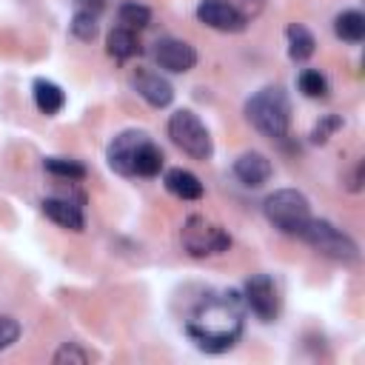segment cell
<instances>
[{"label": "cell", "mask_w": 365, "mask_h": 365, "mask_svg": "<svg viewBox=\"0 0 365 365\" xmlns=\"http://www.w3.org/2000/svg\"><path fill=\"white\" fill-rule=\"evenodd\" d=\"M188 336L208 354L228 351L242 334V305L234 291L208 294L185 322Z\"/></svg>", "instance_id": "obj_1"}, {"label": "cell", "mask_w": 365, "mask_h": 365, "mask_svg": "<svg viewBox=\"0 0 365 365\" xmlns=\"http://www.w3.org/2000/svg\"><path fill=\"white\" fill-rule=\"evenodd\" d=\"M31 94H34V106L43 111V114H57V111H63V106H66V91L57 86V83H51V80H34V86H31Z\"/></svg>", "instance_id": "obj_15"}, {"label": "cell", "mask_w": 365, "mask_h": 365, "mask_svg": "<svg viewBox=\"0 0 365 365\" xmlns=\"http://www.w3.org/2000/svg\"><path fill=\"white\" fill-rule=\"evenodd\" d=\"M106 48H108V54H111L114 60H131V57L140 51V40H137V34H134L131 29L117 26V29L108 31Z\"/></svg>", "instance_id": "obj_17"}, {"label": "cell", "mask_w": 365, "mask_h": 365, "mask_svg": "<svg viewBox=\"0 0 365 365\" xmlns=\"http://www.w3.org/2000/svg\"><path fill=\"white\" fill-rule=\"evenodd\" d=\"M245 117L259 134L282 140L291 128V100L279 86H265L248 97Z\"/></svg>", "instance_id": "obj_2"}, {"label": "cell", "mask_w": 365, "mask_h": 365, "mask_svg": "<svg viewBox=\"0 0 365 365\" xmlns=\"http://www.w3.org/2000/svg\"><path fill=\"white\" fill-rule=\"evenodd\" d=\"M163 163H165L163 148L148 137V140L140 145V151H137V160H134V177H157V174L163 171Z\"/></svg>", "instance_id": "obj_19"}, {"label": "cell", "mask_w": 365, "mask_h": 365, "mask_svg": "<svg viewBox=\"0 0 365 365\" xmlns=\"http://www.w3.org/2000/svg\"><path fill=\"white\" fill-rule=\"evenodd\" d=\"M297 237H299L302 242H308L317 254L328 257V259H336V262H356V259H359L356 242H354L342 228H336V225L328 222V220L311 217V220L302 225V231H299Z\"/></svg>", "instance_id": "obj_4"}, {"label": "cell", "mask_w": 365, "mask_h": 365, "mask_svg": "<svg viewBox=\"0 0 365 365\" xmlns=\"http://www.w3.org/2000/svg\"><path fill=\"white\" fill-rule=\"evenodd\" d=\"M271 174H274V165H271V160H268L265 154H259V151H245V154H240V157L234 160V177H237L245 188H259V185H265V182L271 180Z\"/></svg>", "instance_id": "obj_11"}, {"label": "cell", "mask_w": 365, "mask_h": 365, "mask_svg": "<svg viewBox=\"0 0 365 365\" xmlns=\"http://www.w3.org/2000/svg\"><path fill=\"white\" fill-rule=\"evenodd\" d=\"M285 37H288V57H291L294 63H305V60L317 51L314 34H311L305 26H299V23H291V26L285 29Z\"/></svg>", "instance_id": "obj_16"}, {"label": "cell", "mask_w": 365, "mask_h": 365, "mask_svg": "<svg viewBox=\"0 0 365 365\" xmlns=\"http://www.w3.org/2000/svg\"><path fill=\"white\" fill-rule=\"evenodd\" d=\"M145 140H148L145 131H137V128L120 131V134L108 143V151H106L108 165H111L117 174H123V177H134V160H137V151H140V145H143Z\"/></svg>", "instance_id": "obj_9"}, {"label": "cell", "mask_w": 365, "mask_h": 365, "mask_svg": "<svg viewBox=\"0 0 365 365\" xmlns=\"http://www.w3.org/2000/svg\"><path fill=\"white\" fill-rule=\"evenodd\" d=\"M197 20L214 31H225V34H237L245 29V14L228 3V0H200L197 6Z\"/></svg>", "instance_id": "obj_8"}, {"label": "cell", "mask_w": 365, "mask_h": 365, "mask_svg": "<svg viewBox=\"0 0 365 365\" xmlns=\"http://www.w3.org/2000/svg\"><path fill=\"white\" fill-rule=\"evenodd\" d=\"M43 168L54 177H63V180H83L86 177V165L80 160H68V157H46Z\"/></svg>", "instance_id": "obj_21"}, {"label": "cell", "mask_w": 365, "mask_h": 365, "mask_svg": "<svg viewBox=\"0 0 365 365\" xmlns=\"http://www.w3.org/2000/svg\"><path fill=\"white\" fill-rule=\"evenodd\" d=\"M342 128V117L339 114H322L319 117V123L314 125V131H311V143H317V145H322V143H328L331 140V134L334 131H339Z\"/></svg>", "instance_id": "obj_24"}, {"label": "cell", "mask_w": 365, "mask_h": 365, "mask_svg": "<svg viewBox=\"0 0 365 365\" xmlns=\"http://www.w3.org/2000/svg\"><path fill=\"white\" fill-rule=\"evenodd\" d=\"M68 29H71V34L77 37V40H94L97 37V14H88V11H74V17H71V23H68Z\"/></svg>", "instance_id": "obj_23"}, {"label": "cell", "mask_w": 365, "mask_h": 365, "mask_svg": "<svg viewBox=\"0 0 365 365\" xmlns=\"http://www.w3.org/2000/svg\"><path fill=\"white\" fill-rule=\"evenodd\" d=\"M262 211L277 231L291 234V237H297L302 231V225L311 220V202L297 188H279V191L268 194L262 202Z\"/></svg>", "instance_id": "obj_3"}, {"label": "cell", "mask_w": 365, "mask_h": 365, "mask_svg": "<svg viewBox=\"0 0 365 365\" xmlns=\"http://www.w3.org/2000/svg\"><path fill=\"white\" fill-rule=\"evenodd\" d=\"M163 185H165L174 197H180V200H200V197H202V182H200V177H197L194 171H188V168H168L165 177H163Z\"/></svg>", "instance_id": "obj_14"}, {"label": "cell", "mask_w": 365, "mask_h": 365, "mask_svg": "<svg viewBox=\"0 0 365 365\" xmlns=\"http://www.w3.org/2000/svg\"><path fill=\"white\" fill-rule=\"evenodd\" d=\"M117 20H120V26L137 31V29H145L151 23V9L143 6V3H137V0H128V3H123L117 9Z\"/></svg>", "instance_id": "obj_20"}, {"label": "cell", "mask_w": 365, "mask_h": 365, "mask_svg": "<svg viewBox=\"0 0 365 365\" xmlns=\"http://www.w3.org/2000/svg\"><path fill=\"white\" fill-rule=\"evenodd\" d=\"M17 336H20V322L14 317H0V351L14 345Z\"/></svg>", "instance_id": "obj_26"}, {"label": "cell", "mask_w": 365, "mask_h": 365, "mask_svg": "<svg viewBox=\"0 0 365 365\" xmlns=\"http://www.w3.org/2000/svg\"><path fill=\"white\" fill-rule=\"evenodd\" d=\"M154 60L160 63V68L174 71V74H185L197 66V48L185 40L177 37H163L154 43Z\"/></svg>", "instance_id": "obj_10"}, {"label": "cell", "mask_w": 365, "mask_h": 365, "mask_svg": "<svg viewBox=\"0 0 365 365\" xmlns=\"http://www.w3.org/2000/svg\"><path fill=\"white\" fill-rule=\"evenodd\" d=\"M57 365H66V362H71V365H83V362H88L91 356L77 345V342H66V345H60L57 348V354L51 356Z\"/></svg>", "instance_id": "obj_25"}, {"label": "cell", "mask_w": 365, "mask_h": 365, "mask_svg": "<svg viewBox=\"0 0 365 365\" xmlns=\"http://www.w3.org/2000/svg\"><path fill=\"white\" fill-rule=\"evenodd\" d=\"M77 11H88V14H100L106 9V0H74Z\"/></svg>", "instance_id": "obj_27"}, {"label": "cell", "mask_w": 365, "mask_h": 365, "mask_svg": "<svg viewBox=\"0 0 365 365\" xmlns=\"http://www.w3.org/2000/svg\"><path fill=\"white\" fill-rule=\"evenodd\" d=\"M131 83H134L137 94H140L148 106H154V108H165V106H171V100H174V88H171V83H168L165 77L154 74V71L140 68V71L134 74Z\"/></svg>", "instance_id": "obj_12"}, {"label": "cell", "mask_w": 365, "mask_h": 365, "mask_svg": "<svg viewBox=\"0 0 365 365\" xmlns=\"http://www.w3.org/2000/svg\"><path fill=\"white\" fill-rule=\"evenodd\" d=\"M242 302L262 319V322H271L277 319L279 314V294H277V285L268 274H254L245 279V288H242Z\"/></svg>", "instance_id": "obj_7"}, {"label": "cell", "mask_w": 365, "mask_h": 365, "mask_svg": "<svg viewBox=\"0 0 365 365\" xmlns=\"http://www.w3.org/2000/svg\"><path fill=\"white\" fill-rule=\"evenodd\" d=\"M168 137L177 148H182L194 160H208L214 154V140L191 108H180L168 117Z\"/></svg>", "instance_id": "obj_5"}, {"label": "cell", "mask_w": 365, "mask_h": 365, "mask_svg": "<svg viewBox=\"0 0 365 365\" xmlns=\"http://www.w3.org/2000/svg\"><path fill=\"white\" fill-rule=\"evenodd\" d=\"M180 240H182V248L191 254V257H217V254H225L231 248V237L222 225L205 220L202 214H191L185 222H182V231H180Z\"/></svg>", "instance_id": "obj_6"}, {"label": "cell", "mask_w": 365, "mask_h": 365, "mask_svg": "<svg viewBox=\"0 0 365 365\" xmlns=\"http://www.w3.org/2000/svg\"><path fill=\"white\" fill-rule=\"evenodd\" d=\"M40 208H43V214H46L51 222H57V225L66 228V231H83V228H86L83 208H80L77 202L66 200V197H48V200L40 202Z\"/></svg>", "instance_id": "obj_13"}, {"label": "cell", "mask_w": 365, "mask_h": 365, "mask_svg": "<svg viewBox=\"0 0 365 365\" xmlns=\"http://www.w3.org/2000/svg\"><path fill=\"white\" fill-rule=\"evenodd\" d=\"M334 31L345 43H362V37H365V14L356 11V9L339 11L336 20H334Z\"/></svg>", "instance_id": "obj_18"}, {"label": "cell", "mask_w": 365, "mask_h": 365, "mask_svg": "<svg viewBox=\"0 0 365 365\" xmlns=\"http://www.w3.org/2000/svg\"><path fill=\"white\" fill-rule=\"evenodd\" d=\"M297 83H299V91H302L305 97H311V100L328 97V80H325V74L317 71V68H305Z\"/></svg>", "instance_id": "obj_22"}]
</instances>
